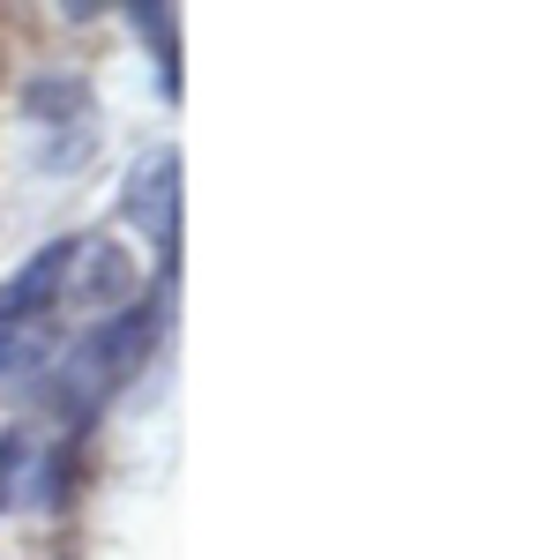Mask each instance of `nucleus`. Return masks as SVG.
Listing matches in <instances>:
<instances>
[{"mask_svg": "<svg viewBox=\"0 0 560 560\" xmlns=\"http://www.w3.org/2000/svg\"><path fill=\"white\" fill-rule=\"evenodd\" d=\"M23 105H31V120H75V128L90 120V97H83L75 75H45V83H31Z\"/></svg>", "mask_w": 560, "mask_h": 560, "instance_id": "obj_5", "label": "nucleus"}, {"mask_svg": "<svg viewBox=\"0 0 560 560\" xmlns=\"http://www.w3.org/2000/svg\"><path fill=\"white\" fill-rule=\"evenodd\" d=\"M75 261H83V277H68V284H60L75 306L113 314V306L135 300V255H128V247H113V240H83V247H75Z\"/></svg>", "mask_w": 560, "mask_h": 560, "instance_id": "obj_4", "label": "nucleus"}, {"mask_svg": "<svg viewBox=\"0 0 560 560\" xmlns=\"http://www.w3.org/2000/svg\"><path fill=\"white\" fill-rule=\"evenodd\" d=\"M158 300H135V306H120L113 322H97L83 345L60 359V374H52V396H60V419L68 427H83L90 411H97V396L113 382H128L135 366L150 359V345H158Z\"/></svg>", "mask_w": 560, "mask_h": 560, "instance_id": "obj_1", "label": "nucleus"}, {"mask_svg": "<svg viewBox=\"0 0 560 560\" xmlns=\"http://www.w3.org/2000/svg\"><path fill=\"white\" fill-rule=\"evenodd\" d=\"M68 261H75V240H52V247H38V255L23 261V269L0 284V329L45 322L52 300H60V284H68Z\"/></svg>", "mask_w": 560, "mask_h": 560, "instance_id": "obj_3", "label": "nucleus"}, {"mask_svg": "<svg viewBox=\"0 0 560 560\" xmlns=\"http://www.w3.org/2000/svg\"><path fill=\"white\" fill-rule=\"evenodd\" d=\"M23 464H31V433H8V441H0V509L15 501V478H23Z\"/></svg>", "mask_w": 560, "mask_h": 560, "instance_id": "obj_6", "label": "nucleus"}, {"mask_svg": "<svg viewBox=\"0 0 560 560\" xmlns=\"http://www.w3.org/2000/svg\"><path fill=\"white\" fill-rule=\"evenodd\" d=\"M128 217L173 255L179 247V150H142L128 173Z\"/></svg>", "mask_w": 560, "mask_h": 560, "instance_id": "obj_2", "label": "nucleus"}]
</instances>
